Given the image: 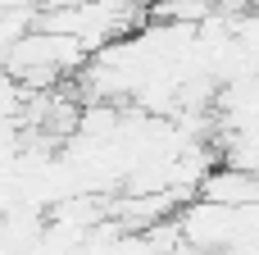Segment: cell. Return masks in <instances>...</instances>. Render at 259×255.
<instances>
[{"mask_svg":"<svg viewBox=\"0 0 259 255\" xmlns=\"http://www.w3.org/2000/svg\"><path fill=\"white\" fill-rule=\"evenodd\" d=\"M87 64H91V50L77 37L50 32V27H36L5 50V73L27 82L32 91H55V82H64L68 73H82Z\"/></svg>","mask_w":259,"mask_h":255,"instance_id":"cell-1","label":"cell"}]
</instances>
